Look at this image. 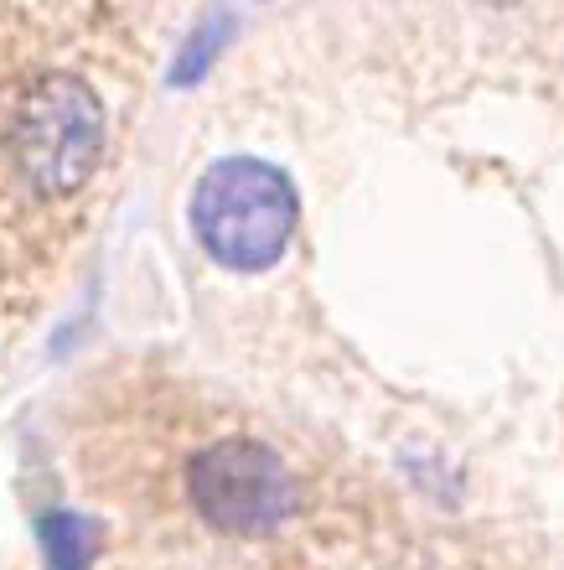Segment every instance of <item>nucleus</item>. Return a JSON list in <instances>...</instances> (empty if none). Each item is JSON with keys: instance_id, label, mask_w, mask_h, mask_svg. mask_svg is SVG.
<instances>
[{"instance_id": "obj_1", "label": "nucleus", "mask_w": 564, "mask_h": 570, "mask_svg": "<svg viewBox=\"0 0 564 570\" xmlns=\"http://www.w3.org/2000/svg\"><path fill=\"white\" fill-rule=\"evenodd\" d=\"M296 187L280 166L234 156L202 171L192 193V228L228 271H265L296 234Z\"/></svg>"}, {"instance_id": "obj_2", "label": "nucleus", "mask_w": 564, "mask_h": 570, "mask_svg": "<svg viewBox=\"0 0 564 570\" xmlns=\"http://www.w3.org/2000/svg\"><path fill=\"white\" fill-rule=\"evenodd\" d=\"M187 488L192 503L208 513L218 529L254 534V529L280 524L290 513V478H285L280 456L249 446V441H228V446L202 451L187 466Z\"/></svg>"}]
</instances>
